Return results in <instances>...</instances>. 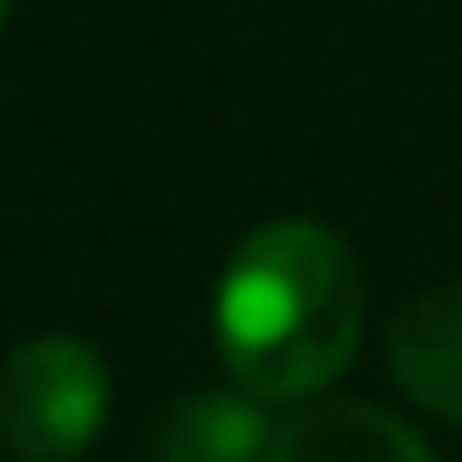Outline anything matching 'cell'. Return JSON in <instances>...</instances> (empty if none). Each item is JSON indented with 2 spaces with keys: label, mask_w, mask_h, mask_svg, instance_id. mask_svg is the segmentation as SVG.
Returning a JSON list of instances; mask_svg holds the SVG:
<instances>
[{
  "label": "cell",
  "mask_w": 462,
  "mask_h": 462,
  "mask_svg": "<svg viewBox=\"0 0 462 462\" xmlns=\"http://www.w3.org/2000/svg\"><path fill=\"white\" fill-rule=\"evenodd\" d=\"M217 354L252 402H319L361 354L367 286L354 252L313 217H273L217 279Z\"/></svg>",
  "instance_id": "6da1fadb"
},
{
  "label": "cell",
  "mask_w": 462,
  "mask_h": 462,
  "mask_svg": "<svg viewBox=\"0 0 462 462\" xmlns=\"http://www.w3.org/2000/svg\"><path fill=\"white\" fill-rule=\"evenodd\" d=\"M109 415V367L75 333H34L0 361V442L21 462H75Z\"/></svg>",
  "instance_id": "7a4b0ae2"
},
{
  "label": "cell",
  "mask_w": 462,
  "mask_h": 462,
  "mask_svg": "<svg viewBox=\"0 0 462 462\" xmlns=\"http://www.w3.org/2000/svg\"><path fill=\"white\" fill-rule=\"evenodd\" d=\"M265 462H435V448L374 402H313L273 429Z\"/></svg>",
  "instance_id": "3957f363"
},
{
  "label": "cell",
  "mask_w": 462,
  "mask_h": 462,
  "mask_svg": "<svg viewBox=\"0 0 462 462\" xmlns=\"http://www.w3.org/2000/svg\"><path fill=\"white\" fill-rule=\"evenodd\" d=\"M388 367L421 408L462 421V279H442L402 306L388 333Z\"/></svg>",
  "instance_id": "277c9868"
},
{
  "label": "cell",
  "mask_w": 462,
  "mask_h": 462,
  "mask_svg": "<svg viewBox=\"0 0 462 462\" xmlns=\"http://www.w3.org/2000/svg\"><path fill=\"white\" fill-rule=\"evenodd\" d=\"M265 448H273L265 402H252L245 388H211V394H184L163 415L143 462H265Z\"/></svg>",
  "instance_id": "5b68a950"
},
{
  "label": "cell",
  "mask_w": 462,
  "mask_h": 462,
  "mask_svg": "<svg viewBox=\"0 0 462 462\" xmlns=\"http://www.w3.org/2000/svg\"><path fill=\"white\" fill-rule=\"evenodd\" d=\"M7 7H14V0H0V21H7Z\"/></svg>",
  "instance_id": "8992f818"
}]
</instances>
